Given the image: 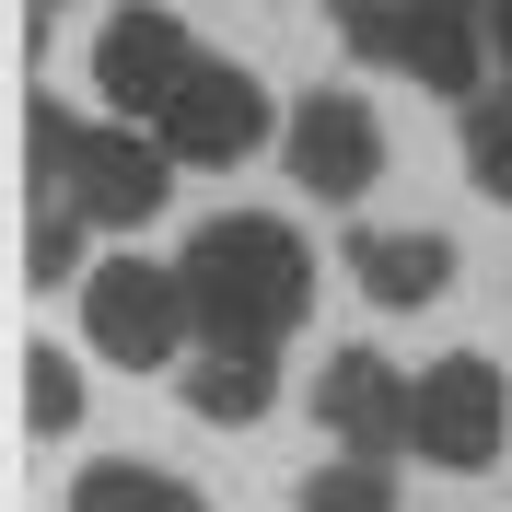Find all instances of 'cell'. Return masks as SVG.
I'll return each instance as SVG.
<instances>
[{"label": "cell", "mask_w": 512, "mask_h": 512, "mask_svg": "<svg viewBox=\"0 0 512 512\" xmlns=\"http://www.w3.org/2000/svg\"><path fill=\"white\" fill-rule=\"evenodd\" d=\"M152 128H163V152H175V163L233 175L245 152H268V82H256V70H233V59H198Z\"/></svg>", "instance_id": "5"}, {"label": "cell", "mask_w": 512, "mask_h": 512, "mask_svg": "<svg viewBox=\"0 0 512 512\" xmlns=\"http://www.w3.org/2000/svg\"><path fill=\"white\" fill-rule=\"evenodd\" d=\"M82 338L128 373H163V361L198 338V303H187V268H152V256H105L82 268Z\"/></svg>", "instance_id": "3"}, {"label": "cell", "mask_w": 512, "mask_h": 512, "mask_svg": "<svg viewBox=\"0 0 512 512\" xmlns=\"http://www.w3.org/2000/svg\"><path fill=\"white\" fill-rule=\"evenodd\" d=\"M501 443H512V384H501V361L443 350L431 373H419V396H408V454H419V466H443V478H478V466H501Z\"/></svg>", "instance_id": "4"}, {"label": "cell", "mask_w": 512, "mask_h": 512, "mask_svg": "<svg viewBox=\"0 0 512 512\" xmlns=\"http://www.w3.org/2000/svg\"><path fill=\"white\" fill-rule=\"evenodd\" d=\"M466 175H478V198L512 210V94H478V105H466Z\"/></svg>", "instance_id": "15"}, {"label": "cell", "mask_w": 512, "mask_h": 512, "mask_svg": "<svg viewBox=\"0 0 512 512\" xmlns=\"http://www.w3.org/2000/svg\"><path fill=\"white\" fill-rule=\"evenodd\" d=\"M489 59L512 70V0H489Z\"/></svg>", "instance_id": "17"}, {"label": "cell", "mask_w": 512, "mask_h": 512, "mask_svg": "<svg viewBox=\"0 0 512 512\" xmlns=\"http://www.w3.org/2000/svg\"><path fill=\"white\" fill-rule=\"evenodd\" d=\"M280 163H291V187H315L326 210H350V198L384 175V117L361 94H303L280 117Z\"/></svg>", "instance_id": "6"}, {"label": "cell", "mask_w": 512, "mask_h": 512, "mask_svg": "<svg viewBox=\"0 0 512 512\" xmlns=\"http://www.w3.org/2000/svg\"><path fill=\"white\" fill-rule=\"evenodd\" d=\"M291 501H303V512H396V466L338 443V466H303V478H291Z\"/></svg>", "instance_id": "12"}, {"label": "cell", "mask_w": 512, "mask_h": 512, "mask_svg": "<svg viewBox=\"0 0 512 512\" xmlns=\"http://www.w3.org/2000/svg\"><path fill=\"white\" fill-rule=\"evenodd\" d=\"M175 396H187V419H210V431H245V419L280 408V373H268V350H245V338H198V361L175 373Z\"/></svg>", "instance_id": "9"}, {"label": "cell", "mask_w": 512, "mask_h": 512, "mask_svg": "<svg viewBox=\"0 0 512 512\" xmlns=\"http://www.w3.org/2000/svg\"><path fill=\"white\" fill-rule=\"evenodd\" d=\"M24 175L59 187L94 233H140L163 198H175V152H163L152 117H140V128H128V117L82 128V117H59L47 94H35V117H24Z\"/></svg>", "instance_id": "2"}, {"label": "cell", "mask_w": 512, "mask_h": 512, "mask_svg": "<svg viewBox=\"0 0 512 512\" xmlns=\"http://www.w3.org/2000/svg\"><path fill=\"white\" fill-rule=\"evenodd\" d=\"M466 12H489V0H466Z\"/></svg>", "instance_id": "19"}, {"label": "cell", "mask_w": 512, "mask_h": 512, "mask_svg": "<svg viewBox=\"0 0 512 512\" xmlns=\"http://www.w3.org/2000/svg\"><path fill=\"white\" fill-rule=\"evenodd\" d=\"M175 268H187L198 338L280 350L291 326L315 315V256H303V233H291V222H268V210H222V222H198Z\"/></svg>", "instance_id": "1"}, {"label": "cell", "mask_w": 512, "mask_h": 512, "mask_svg": "<svg viewBox=\"0 0 512 512\" xmlns=\"http://www.w3.org/2000/svg\"><path fill=\"white\" fill-rule=\"evenodd\" d=\"M12 373H24V431H47V443H59L70 419H82V373H70V350H24Z\"/></svg>", "instance_id": "14"}, {"label": "cell", "mask_w": 512, "mask_h": 512, "mask_svg": "<svg viewBox=\"0 0 512 512\" xmlns=\"http://www.w3.org/2000/svg\"><path fill=\"white\" fill-rule=\"evenodd\" d=\"M70 512H210L175 466H140V454H105V466H82L70 478Z\"/></svg>", "instance_id": "11"}, {"label": "cell", "mask_w": 512, "mask_h": 512, "mask_svg": "<svg viewBox=\"0 0 512 512\" xmlns=\"http://www.w3.org/2000/svg\"><path fill=\"white\" fill-rule=\"evenodd\" d=\"M82 210H70L59 187H35V222H24V280H47V291H82Z\"/></svg>", "instance_id": "13"}, {"label": "cell", "mask_w": 512, "mask_h": 512, "mask_svg": "<svg viewBox=\"0 0 512 512\" xmlns=\"http://www.w3.org/2000/svg\"><path fill=\"white\" fill-rule=\"evenodd\" d=\"M408 396H419V373H396L384 350H326L315 361V419L350 454H408Z\"/></svg>", "instance_id": "8"}, {"label": "cell", "mask_w": 512, "mask_h": 512, "mask_svg": "<svg viewBox=\"0 0 512 512\" xmlns=\"http://www.w3.org/2000/svg\"><path fill=\"white\" fill-rule=\"evenodd\" d=\"M198 70V47H187V24L175 12H117V24L94 35V94H105V117H163L175 105V82Z\"/></svg>", "instance_id": "7"}, {"label": "cell", "mask_w": 512, "mask_h": 512, "mask_svg": "<svg viewBox=\"0 0 512 512\" xmlns=\"http://www.w3.org/2000/svg\"><path fill=\"white\" fill-rule=\"evenodd\" d=\"M326 24H338V47L373 70H396V47H408V0H326Z\"/></svg>", "instance_id": "16"}, {"label": "cell", "mask_w": 512, "mask_h": 512, "mask_svg": "<svg viewBox=\"0 0 512 512\" xmlns=\"http://www.w3.org/2000/svg\"><path fill=\"white\" fill-rule=\"evenodd\" d=\"M47 12H59V0H35V24H47Z\"/></svg>", "instance_id": "18"}, {"label": "cell", "mask_w": 512, "mask_h": 512, "mask_svg": "<svg viewBox=\"0 0 512 512\" xmlns=\"http://www.w3.org/2000/svg\"><path fill=\"white\" fill-rule=\"evenodd\" d=\"M350 280L373 291L384 315H419V303H443L454 245H443V233H350Z\"/></svg>", "instance_id": "10"}]
</instances>
